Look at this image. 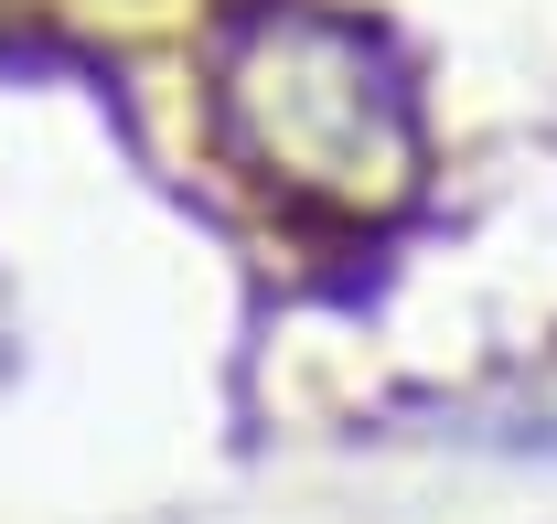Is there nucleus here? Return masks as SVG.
Here are the masks:
<instances>
[{
	"instance_id": "nucleus-1",
	"label": "nucleus",
	"mask_w": 557,
	"mask_h": 524,
	"mask_svg": "<svg viewBox=\"0 0 557 524\" xmlns=\"http://www.w3.org/2000/svg\"><path fill=\"white\" fill-rule=\"evenodd\" d=\"M225 129L289 203L386 214L418 183V108L397 54L311 0H278L225 54Z\"/></svg>"
}]
</instances>
